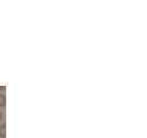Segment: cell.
<instances>
[{
  "mask_svg": "<svg viewBox=\"0 0 147 138\" xmlns=\"http://www.w3.org/2000/svg\"><path fill=\"white\" fill-rule=\"evenodd\" d=\"M0 137L1 138L6 137V124H2L0 126Z\"/></svg>",
  "mask_w": 147,
  "mask_h": 138,
  "instance_id": "6da1fadb",
  "label": "cell"
},
{
  "mask_svg": "<svg viewBox=\"0 0 147 138\" xmlns=\"http://www.w3.org/2000/svg\"><path fill=\"white\" fill-rule=\"evenodd\" d=\"M6 103V98L3 94H0V106H4Z\"/></svg>",
  "mask_w": 147,
  "mask_h": 138,
  "instance_id": "7a4b0ae2",
  "label": "cell"
},
{
  "mask_svg": "<svg viewBox=\"0 0 147 138\" xmlns=\"http://www.w3.org/2000/svg\"><path fill=\"white\" fill-rule=\"evenodd\" d=\"M1 119H2V113L0 112V121H1Z\"/></svg>",
  "mask_w": 147,
  "mask_h": 138,
  "instance_id": "3957f363",
  "label": "cell"
}]
</instances>
